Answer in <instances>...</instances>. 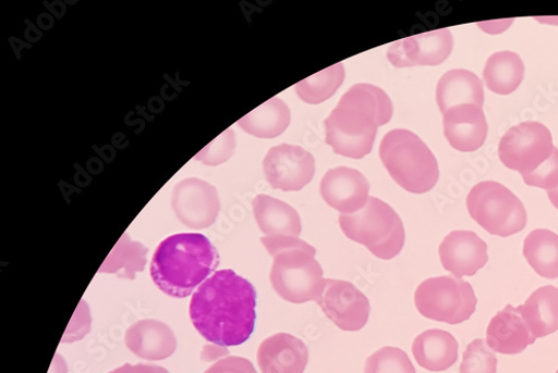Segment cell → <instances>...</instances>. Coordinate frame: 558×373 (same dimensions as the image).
Wrapping results in <instances>:
<instances>
[{"label":"cell","mask_w":558,"mask_h":373,"mask_svg":"<svg viewBox=\"0 0 558 373\" xmlns=\"http://www.w3.org/2000/svg\"><path fill=\"white\" fill-rule=\"evenodd\" d=\"M256 290L232 270L214 273L194 293L190 313L203 337L220 347L246 343L256 321Z\"/></svg>","instance_id":"cell-1"},{"label":"cell","mask_w":558,"mask_h":373,"mask_svg":"<svg viewBox=\"0 0 558 373\" xmlns=\"http://www.w3.org/2000/svg\"><path fill=\"white\" fill-rule=\"evenodd\" d=\"M392 114V101L383 89L355 85L325 121L326 144L333 153L363 159L372 152L378 128L388 124Z\"/></svg>","instance_id":"cell-2"},{"label":"cell","mask_w":558,"mask_h":373,"mask_svg":"<svg viewBox=\"0 0 558 373\" xmlns=\"http://www.w3.org/2000/svg\"><path fill=\"white\" fill-rule=\"evenodd\" d=\"M218 252L201 234H178L165 239L153 258L151 277L167 295L191 296L215 272Z\"/></svg>","instance_id":"cell-3"},{"label":"cell","mask_w":558,"mask_h":373,"mask_svg":"<svg viewBox=\"0 0 558 373\" xmlns=\"http://www.w3.org/2000/svg\"><path fill=\"white\" fill-rule=\"evenodd\" d=\"M262 243L274 257L270 282L276 293L289 303H317L325 279L316 249L300 238L286 236H267Z\"/></svg>","instance_id":"cell-4"},{"label":"cell","mask_w":558,"mask_h":373,"mask_svg":"<svg viewBox=\"0 0 558 373\" xmlns=\"http://www.w3.org/2000/svg\"><path fill=\"white\" fill-rule=\"evenodd\" d=\"M380 158L391 177L408 192L426 194L438 181L436 158L412 132L395 129L388 133L380 145Z\"/></svg>","instance_id":"cell-5"},{"label":"cell","mask_w":558,"mask_h":373,"mask_svg":"<svg viewBox=\"0 0 558 373\" xmlns=\"http://www.w3.org/2000/svg\"><path fill=\"white\" fill-rule=\"evenodd\" d=\"M340 226L345 236L385 260L395 258L403 248L405 233L402 220L386 202L369 198L354 214H341Z\"/></svg>","instance_id":"cell-6"},{"label":"cell","mask_w":558,"mask_h":373,"mask_svg":"<svg viewBox=\"0 0 558 373\" xmlns=\"http://www.w3.org/2000/svg\"><path fill=\"white\" fill-rule=\"evenodd\" d=\"M466 207L483 229L498 237H510L527 225L525 206L498 182H481L468 196Z\"/></svg>","instance_id":"cell-7"},{"label":"cell","mask_w":558,"mask_h":373,"mask_svg":"<svg viewBox=\"0 0 558 373\" xmlns=\"http://www.w3.org/2000/svg\"><path fill=\"white\" fill-rule=\"evenodd\" d=\"M415 304L426 319L457 325L474 314L477 300L470 283L456 276H441L418 286Z\"/></svg>","instance_id":"cell-8"},{"label":"cell","mask_w":558,"mask_h":373,"mask_svg":"<svg viewBox=\"0 0 558 373\" xmlns=\"http://www.w3.org/2000/svg\"><path fill=\"white\" fill-rule=\"evenodd\" d=\"M551 134L546 126L526 122L509 129L499 144L502 164L522 176L538 169L554 151Z\"/></svg>","instance_id":"cell-9"},{"label":"cell","mask_w":558,"mask_h":373,"mask_svg":"<svg viewBox=\"0 0 558 373\" xmlns=\"http://www.w3.org/2000/svg\"><path fill=\"white\" fill-rule=\"evenodd\" d=\"M323 313L343 331L362 330L369 316L368 298L352 283L325 279L318 300Z\"/></svg>","instance_id":"cell-10"},{"label":"cell","mask_w":558,"mask_h":373,"mask_svg":"<svg viewBox=\"0 0 558 373\" xmlns=\"http://www.w3.org/2000/svg\"><path fill=\"white\" fill-rule=\"evenodd\" d=\"M264 170L271 188L301 191L314 177L315 159L301 146L281 144L270 149Z\"/></svg>","instance_id":"cell-11"},{"label":"cell","mask_w":558,"mask_h":373,"mask_svg":"<svg viewBox=\"0 0 558 373\" xmlns=\"http://www.w3.org/2000/svg\"><path fill=\"white\" fill-rule=\"evenodd\" d=\"M172 208L185 226L205 229L216 221L220 203L213 185L198 178H187L177 184Z\"/></svg>","instance_id":"cell-12"},{"label":"cell","mask_w":558,"mask_h":373,"mask_svg":"<svg viewBox=\"0 0 558 373\" xmlns=\"http://www.w3.org/2000/svg\"><path fill=\"white\" fill-rule=\"evenodd\" d=\"M454 40L450 28H440L405 37L388 50V59L396 67L436 66L449 59Z\"/></svg>","instance_id":"cell-13"},{"label":"cell","mask_w":558,"mask_h":373,"mask_svg":"<svg viewBox=\"0 0 558 373\" xmlns=\"http://www.w3.org/2000/svg\"><path fill=\"white\" fill-rule=\"evenodd\" d=\"M439 258L453 276H474L489 261L488 245L473 232H453L440 244Z\"/></svg>","instance_id":"cell-14"},{"label":"cell","mask_w":558,"mask_h":373,"mask_svg":"<svg viewBox=\"0 0 558 373\" xmlns=\"http://www.w3.org/2000/svg\"><path fill=\"white\" fill-rule=\"evenodd\" d=\"M320 194L325 202L341 214H354L369 199V183L361 172L341 166L325 174Z\"/></svg>","instance_id":"cell-15"},{"label":"cell","mask_w":558,"mask_h":373,"mask_svg":"<svg viewBox=\"0 0 558 373\" xmlns=\"http://www.w3.org/2000/svg\"><path fill=\"white\" fill-rule=\"evenodd\" d=\"M444 134L457 151H477L488 136V123L483 109L474 104H462L446 111Z\"/></svg>","instance_id":"cell-16"},{"label":"cell","mask_w":558,"mask_h":373,"mask_svg":"<svg viewBox=\"0 0 558 373\" xmlns=\"http://www.w3.org/2000/svg\"><path fill=\"white\" fill-rule=\"evenodd\" d=\"M308 360L307 346L288 333L272 335L257 350V364L263 373H304Z\"/></svg>","instance_id":"cell-17"},{"label":"cell","mask_w":558,"mask_h":373,"mask_svg":"<svg viewBox=\"0 0 558 373\" xmlns=\"http://www.w3.org/2000/svg\"><path fill=\"white\" fill-rule=\"evenodd\" d=\"M125 344L141 359L160 361L171 357L177 349L173 331L158 320H142L125 334Z\"/></svg>","instance_id":"cell-18"},{"label":"cell","mask_w":558,"mask_h":373,"mask_svg":"<svg viewBox=\"0 0 558 373\" xmlns=\"http://www.w3.org/2000/svg\"><path fill=\"white\" fill-rule=\"evenodd\" d=\"M536 340L518 308L512 306H507L500 311L487 330L488 346L502 355L522 353Z\"/></svg>","instance_id":"cell-19"},{"label":"cell","mask_w":558,"mask_h":373,"mask_svg":"<svg viewBox=\"0 0 558 373\" xmlns=\"http://www.w3.org/2000/svg\"><path fill=\"white\" fill-rule=\"evenodd\" d=\"M437 104L442 113L462 104L483 107L485 90L480 78L471 71L456 69L446 72L436 90Z\"/></svg>","instance_id":"cell-20"},{"label":"cell","mask_w":558,"mask_h":373,"mask_svg":"<svg viewBox=\"0 0 558 373\" xmlns=\"http://www.w3.org/2000/svg\"><path fill=\"white\" fill-rule=\"evenodd\" d=\"M252 206L257 225L265 235L301 237V216L286 202L259 195L253 200Z\"/></svg>","instance_id":"cell-21"},{"label":"cell","mask_w":558,"mask_h":373,"mask_svg":"<svg viewBox=\"0 0 558 373\" xmlns=\"http://www.w3.org/2000/svg\"><path fill=\"white\" fill-rule=\"evenodd\" d=\"M412 350L421 366L435 372L450 369L459 358L457 339L451 333L438 328L420 334Z\"/></svg>","instance_id":"cell-22"},{"label":"cell","mask_w":558,"mask_h":373,"mask_svg":"<svg viewBox=\"0 0 558 373\" xmlns=\"http://www.w3.org/2000/svg\"><path fill=\"white\" fill-rule=\"evenodd\" d=\"M518 310L536 339L547 337L558 331V288L544 286L536 289Z\"/></svg>","instance_id":"cell-23"},{"label":"cell","mask_w":558,"mask_h":373,"mask_svg":"<svg viewBox=\"0 0 558 373\" xmlns=\"http://www.w3.org/2000/svg\"><path fill=\"white\" fill-rule=\"evenodd\" d=\"M525 77V64L517 53L502 51L495 53L487 61L483 79L487 88L496 95L512 94Z\"/></svg>","instance_id":"cell-24"},{"label":"cell","mask_w":558,"mask_h":373,"mask_svg":"<svg viewBox=\"0 0 558 373\" xmlns=\"http://www.w3.org/2000/svg\"><path fill=\"white\" fill-rule=\"evenodd\" d=\"M289 107L280 98H272L257 107L240 120V127L258 138H275L283 134L290 125Z\"/></svg>","instance_id":"cell-25"},{"label":"cell","mask_w":558,"mask_h":373,"mask_svg":"<svg viewBox=\"0 0 558 373\" xmlns=\"http://www.w3.org/2000/svg\"><path fill=\"white\" fill-rule=\"evenodd\" d=\"M524 256L542 277H558V235L546 229L532 232L524 243Z\"/></svg>","instance_id":"cell-26"},{"label":"cell","mask_w":558,"mask_h":373,"mask_svg":"<svg viewBox=\"0 0 558 373\" xmlns=\"http://www.w3.org/2000/svg\"><path fill=\"white\" fill-rule=\"evenodd\" d=\"M345 67L338 63L323 70L308 79L295 85L298 97L311 104H318L329 99L343 85Z\"/></svg>","instance_id":"cell-27"},{"label":"cell","mask_w":558,"mask_h":373,"mask_svg":"<svg viewBox=\"0 0 558 373\" xmlns=\"http://www.w3.org/2000/svg\"><path fill=\"white\" fill-rule=\"evenodd\" d=\"M147 249L138 243H133L124 235L113 251L106 259L99 273L117 274L133 279L135 273L142 272L146 264Z\"/></svg>","instance_id":"cell-28"},{"label":"cell","mask_w":558,"mask_h":373,"mask_svg":"<svg viewBox=\"0 0 558 373\" xmlns=\"http://www.w3.org/2000/svg\"><path fill=\"white\" fill-rule=\"evenodd\" d=\"M364 373H416V369L404 351L385 347L366 359Z\"/></svg>","instance_id":"cell-29"},{"label":"cell","mask_w":558,"mask_h":373,"mask_svg":"<svg viewBox=\"0 0 558 373\" xmlns=\"http://www.w3.org/2000/svg\"><path fill=\"white\" fill-rule=\"evenodd\" d=\"M498 358L486 340L472 341L463 353L461 373H496Z\"/></svg>","instance_id":"cell-30"},{"label":"cell","mask_w":558,"mask_h":373,"mask_svg":"<svg viewBox=\"0 0 558 373\" xmlns=\"http://www.w3.org/2000/svg\"><path fill=\"white\" fill-rule=\"evenodd\" d=\"M235 135L230 128L208 145L196 160L206 165H218L229 161L235 151Z\"/></svg>","instance_id":"cell-31"},{"label":"cell","mask_w":558,"mask_h":373,"mask_svg":"<svg viewBox=\"0 0 558 373\" xmlns=\"http://www.w3.org/2000/svg\"><path fill=\"white\" fill-rule=\"evenodd\" d=\"M523 178L527 185L547 192L558 189V148L555 147L548 160Z\"/></svg>","instance_id":"cell-32"},{"label":"cell","mask_w":558,"mask_h":373,"mask_svg":"<svg viewBox=\"0 0 558 373\" xmlns=\"http://www.w3.org/2000/svg\"><path fill=\"white\" fill-rule=\"evenodd\" d=\"M204 373H257L253 363L241 357L221 359L208 368Z\"/></svg>","instance_id":"cell-33"},{"label":"cell","mask_w":558,"mask_h":373,"mask_svg":"<svg viewBox=\"0 0 558 373\" xmlns=\"http://www.w3.org/2000/svg\"><path fill=\"white\" fill-rule=\"evenodd\" d=\"M108 373H170L167 369L155 365V364H136L132 365L130 363H126L113 371H110Z\"/></svg>","instance_id":"cell-34"},{"label":"cell","mask_w":558,"mask_h":373,"mask_svg":"<svg viewBox=\"0 0 558 373\" xmlns=\"http://www.w3.org/2000/svg\"><path fill=\"white\" fill-rule=\"evenodd\" d=\"M548 198L551 204L558 210V189L548 192Z\"/></svg>","instance_id":"cell-35"},{"label":"cell","mask_w":558,"mask_h":373,"mask_svg":"<svg viewBox=\"0 0 558 373\" xmlns=\"http://www.w3.org/2000/svg\"><path fill=\"white\" fill-rule=\"evenodd\" d=\"M555 373H558V370Z\"/></svg>","instance_id":"cell-36"}]
</instances>
